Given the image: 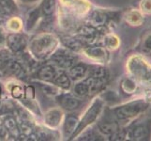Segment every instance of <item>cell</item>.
Masks as SVG:
<instances>
[{
  "mask_svg": "<svg viewBox=\"0 0 151 141\" xmlns=\"http://www.w3.org/2000/svg\"><path fill=\"white\" fill-rule=\"evenodd\" d=\"M129 69L135 78L145 85H151V66L140 56H132L129 61Z\"/></svg>",
  "mask_w": 151,
  "mask_h": 141,
  "instance_id": "cell-1",
  "label": "cell"
},
{
  "mask_svg": "<svg viewBox=\"0 0 151 141\" xmlns=\"http://www.w3.org/2000/svg\"><path fill=\"white\" fill-rule=\"evenodd\" d=\"M148 103L144 101L131 102L122 106H119L114 110L116 117L119 121H127L134 117L138 116L139 114L143 113L147 108Z\"/></svg>",
  "mask_w": 151,
  "mask_h": 141,
  "instance_id": "cell-2",
  "label": "cell"
},
{
  "mask_svg": "<svg viewBox=\"0 0 151 141\" xmlns=\"http://www.w3.org/2000/svg\"><path fill=\"white\" fill-rule=\"evenodd\" d=\"M101 108H102V102L101 101L96 100L94 103H93L92 106L86 111L84 118L82 119L81 122H79V125H78V128H77V133L82 131V129H84L86 125L90 124L94 121L97 119L98 115L100 114Z\"/></svg>",
  "mask_w": 151,
  "mask_h": 141,
  "instance_id": "cell-3",
  "label": "cell"
},
{
  "mask_svg": "<svg viewBox=\"0 0 151 141\" xmlns=\"http://www.w3.org/2000/svg\"><path fill=\"white\" fill-rule=\"evenodd\" d=\"M52 45H55V39L50 35L40 36L38 39H36L32 43V50L36 54H46L47 52L52 50Z\"/></svg>",
  "mask_w": 151,
  "mask_h": 141,
  "instance_id": "cell-4",
  "label": "cell"
},
{
  "mask_svg": "<svg viewBox=\"0 0 151 141\" xmlns=\"http://www.w3.org/2000/svg\"><path fill=\"white\" fill-rule=\"evenodd\" d=\"M7 41L9 47L13 52H20L27 46V39L21 34H10Z\"/></svg>",
  "mask_w": 151,
  "mask_h": 141,
  "instance_id": "cell-5",
  "label": "cell"
},
{
  "mask_svg": "<svg viewBox=\"0 0 151 141\" xmlns=\"http://www.w3.org/2000/svg\"><path fill=\"white\" fill-rule=\"evenodd\" d=\"M52 59H53V60L57 65L62 68H70L72 66V64H73V62H74L73 56L66 53V52H62V51L55 53Z\"/></svg>",
  "mask_w": 151,
  "mask_h": 141,
  "instance_id": "cell-6",
  "label": "cell"
},
{
  "mask_svg": "<svg viewBox=\"0 0 151 141\" xmlns=\"http://www.w3.org/2000/svg\"><path fill=\"white\" fill-rule=\"evenodd\" d=\"M58 103L66 110H74L80 106L81 102L71 95H62L58 98Z\"/></svg>",
  "mask_w": 151,
  "mask_h": 141,
  "instance_id": "cell-7",
  "label": "cell"
},
{
  "mask_svg": "<svg viewBox=\"0 0 151 141\" xmlns=\"http://www.w3.org/2000/svg\"><path fill=\"white\" fill-rule=\"evenodd\" d=\"M61 118L62 113L57 109H53V110H50L46 114L45 119L47 124H49L50 126H57L61 121Z\"/></svg>",
  "mask_w": 151,
  "mask_h": 141,
  "instance_id": "cell-8",
  "label": "cell"
},
{
  "mask_svg": "<svg viewBox=\"0 0 151 141\" xmlns=\"http://www.w3.org/2000/svg\"><path fill=\"white\" fill-rule=\"evenodd\" d=\"M86 53L92 59L97 60H103L106 57V51L101 47H90L86 50Z\"/></svg>",
  "mask_w": 151,
  "mask_h": 141,
  "instance_id": "cell-9",
  "label": "cell"
},
{
  "mask_svg": "<svg viewBox=\"0 0 151 141\" xmlns=\"http://www.w3.org/2000/svg\"><path fill=\"white\" fill-rule=\"evenodd\" d=\"M77 124H79V121H78V119L74 116H69L66 119V121L64 124V132L65 134H71L75 132Z\"/></svg>",
  "mask_w": 151,
  "mask_h": 141,
  "instance_id": "cell-10",
  "label": "cell"
},
{
  "mask_svg": "<svg viewBox=\"0 0 151 141\" xmlns=\"http://www.w3.org/2000/svg\"><path fill=\"white\" fill-rule=\"evenodd\" d=\"M55 68L49 65L42 67L38 72L39 78H40V79H42V80H46V81L52 80L55 77Z\"/></svg>",
  "mask_w": 151,
  "mask_h": 141,
  "instance_id": "cell-11",
  "label": "cell"
},
{
  "mask_svg": "<svg viewBox=\"0 0 151 141\" xmlns=\"http://www.w3.org/2000/svg\"><path fill=\"white\" fill-rule=\"evenodd\" d=\"M86 68L84 65H75L70 69V76L72 79H80L86 74Z\"/></svg>",
  "mask_w": 151,
  "mask_h": 141,
  "instance_id": "cell-12",
  "label": "cell"
},
{
  "mask_svg": "<svg viewBox=\"0 0 151 141\" xmlns=\"http://www.w3.org/2000/svg\"><path fill=\"white\" fill-rule=\"evenodd\" d=\"M127 22L132 25H140L143 22V17L137 10H132L127 15Z\"/></svg>",
  "mask_w": 151,
  "mask_h": 141,
  "instance_id": "cell-13",
  "label": "cell"
},
{
  "mask_svg": "<svg viewBox=\"0 0 151 141\" xmlns=\"http://www.w3.org/2000/svg\"><path fill=\"white\" fill-rule=\"evenodd\" d=\"M6 68H9V70L19 78H22V76H24V70L18 62H10V63L8 62Z\"/></svg>",
  "mask_w": 151,
  "mask_h": 141,
  "instance_id": "cell-14",
  "label": "cell"
},
{
  "mask_svg": "<svg viewBox=\"0 0 151 141\" xmlns=\"http://www.w3.org/2000/svg\"><path fill=\"white\" fill-rule=\"evenodd\" d=\"M0 7L7 13H12L17 10V7L12 0H0Z\"/></svg>",
  "mask_w": 151,
  "mask_h": 141,
  "instance_id": "cell-15",
  "label": "cell"
},
{
  "mask_svg": "<svg viewBox=\"0 0 151 141\" xmlns=\"http://www.w3.org/2000/svg\"><path fill=\"white\" fill-rule=\"evenodd\" d=\"M55 83L57 86L61 87L62 88H69L70 87V78L68 77L65 74H61L57 77H55Z\"/></svg>",
  "mask_w": 151,
  "mask_h": 141,
  "instance_id": "cell-16",
  "label": "cell"
},
{
  "mask_svg": "<svg viewBox=\"0 0 151 141\" xmlns=\"http://www.w3.org/2000/svg\"><path fill=\"white\" fill-rule=\"evenodd\" d=\"M55 0H44L42 3V12L46 15H51L55 12Z\"/></svg>",
  "mask_w": 151,
  "mask_h": 141,
  "instance_id": "cell-17",
  "label": "cell"
},
{
  "mask_svg": "<svg viewBox=\"0 0 151 141\" xmlns=\"http://www.w3.org/2000/svg\"><path fill=\"white\" fill-rule=\"evenodd\" d=\"M74 91L77 95L79 96H86L89 93V87H88L86 82H83V83H78L74 87Z\"/></svg>",
  "mask_w": 151,
  "mask_h": 141,
  "instance_id": "cell-18",
  "label": "cell"
},
{
  "mask_svg": "<svg viewBox=\"0 0 151 141\" xmlns=\"http://www.w3.org/2000/svg\"><path fill=\"white\" fill-rule=\"evenodd\" d=\"M63 43L64 44L69 47V48L72 49V50H79L82 46V43L79 40H76V39H73V38H66L63 40Z\"/></svg>",
  "mask_w": 151,
  "mask_h": 141,
  "instance_id": "cell-19",
  "label": "cell"
},
{
  "mask_svg": "<svg viewBox=\"0 0 151 141\" xmlns=\"http://www.w3.org/2000/svg\"><path fill=\"white\" fill-rule=\"evenodd\" d=\"M80 37L84 40H90V39H93L95 36L94 30L89 27H84L79 31Z\"/></svg>",
  "mask_w": 151,
  "mask_h": 141,
  "instance_id": "cell-20",
  "label": "cell"
},
{
  "mask_svg": "<svg viewBox=\"0 0 151 141\" xmlns=\"http://www.w3.org/2000/svg\"><path fill=\"white\" fill-rule=\"evenodd\" d=\"M100 130L101 132L106 134H110L112 133H114L116 130V126L114 123H109V122H105L100 124Z\"/></svg>",
  "mask_w": 151,
  "mask_h": 141,
  "instance_id": "cell-21",
  "label": "cell"
},
{
  "mask_svg": "<svg viewBox=\"0 0 151 141\" xmlns=\"http://www.w3.org/2000/svg\"><path fill=\"white\" fill-rule=\"evenodd\" d=\"M122 86H123V90L127 93H132L136 90V85H135V83L131 79H125Z\"/></svg>",
  "mask_w": 151,
  "mask_h": 141,
  "instance_id": "cell-22",
  "label": "cell"
},
{
  "mask_svg": "<svg viewBox=\"0 0 151 141\" xmlns=\"http://www.w3.org/2000/svg\"><path fill=\"white\" fill-rule=\"evenodd\" d=\"M105 16L101 13V12H94L92 14V16H91V21H92V23L93 24H95V25H102L104 22H105Z\"/></svg>",
  "mask_w": 151,
  "mask_h": 141,
  "instance_id": "cell-23",
  "label": "cell"
},
{
  "mask_svg": "<svg viewBox=\"0 0 151 141\" xmlns=\"http://www.w3.org/2000/svg\"><path fill=\"white\" fill-rule=\"evenodd\" d=\"M147 127L145 126V125H141V126H138L134 129V137L136 139H141L143 138L144 137H145V134H147Z\"/></svg>",
  "mask_w": 151,
  "mask_h": 141,
  "instance_id": "cell-24",
  "label": "cell"
},
{
  "mask_svg": "<svg viewBox=\"0 0 151 141\" xmlns=\"http://www.w3.org/2000/svg\"><path fill=\"white\" fill-rule=\"evenodd\" d=\"M105 44L110 48H116L119 44L118 39L114 36H108L105 40Z\"/></svg>",
  "mask_w": 151,
  "mask_h": 141,
  "instance_id": "cell-25",
  "label": "cell"
},
{
  "mask_svg": "<svg viewBox=\"0 0 151 141\" xmlns=\"http://www.w3.org/2000/svg\"><path fill=\"white\" fill-rule=\"evenodd\" d=\"M141 9L144 13L151 14V0H142Z\"/></svg>",
  "mask_w": 151,
  "mask_h": 141,
  "instance_id": "cell-26",
  "label": "cell"
},
{
  "mask_svg": "<svg viewBox=\"0 0 151 141\" xmlns=\"http://www.w3.org/2000/svg\"><path fill=\"white\" fill-rule=\"evenodd\" d=\"M143 50L145 53H151V34L147 36L143 41Z\"/></svg>",
  "mask_w": 151,
  "mask_h": 141,
  "instance_id": "cell-27",
  "label": "cell"
},
{
  "mask_svg": "<svg viewBox=\"0 0 151 141\" xmlns=\"http://www.w3.org/2000/svg\"><path fill=\"white\" fill-rule=\"evenodd\" d=\"M6 126L7 129L10 133H14V132H17V127H16V123L13 121L12 119H9L8 121H6Z\"/></svg>",
  "mask_w": 151,
  "mask_h": 141,
  "instance_id": "cell-28",
  "label": "cell"
},
{
  "mask_svg": "<svg viewBox=\"0 0 151 141\" xmlns=\"http://www.w3.org/2000/svg\"><path fill=\"white\" fill-rule=\"evenodd\" d=\"M12 96L13 97H15V98H20L21 96H22V94H23V90L19 86H15L12 88Z\"/></svg>",
  "mask_w": 151,
  "mask_h": 141,
  "instance_id": "cell-29",
  "label": "cell"
},
{
  "mask_svg": "<svg viewBox=\"0 0 151 141\" xmlns=\"http://www.w3.org/2000/svg\"><path fill=\"white\" fill-rule=\"evenodd\" d=\"M25 95L28 99H33L35 96V93H34V87H27V90H25Z\"/></svg>",
  "mask_w": 151,
  "mask_h": 141,
  "instance_id": "cell-30",
  "label": "cell"
},
{
  "mask_svg": "<svg viewBox=\"0 0 151 141\" xmlns=\"http://www.w3.org/2000/svg\"><path fill=\"white\" fill-rule=\"evenodd\" d=\"M3 41H4V37H3L2 33L0 32V44H2V43H3Z\"/></svg>",
  "mask_w": 151,
  "mask_h": 141,
  "instance_id": "cell-31",
  "label": "cell"
},
{
  "mask_svg": "<svg viewBox=\"0 0 151 141\" xmlns=\"http://www.w3.org/2000/svg\"><path fill=\"white\" fill-rule=\"evenodd\" d=\"M21 1H24V2L28 3V2H34V1H37V0H21Z\"/></svg>",
  "mask_w": 151,
  "mask_h": 141,
  "instance_id": "cell-32",
  "label": "cell"
},
{
  "mask_svg": "<svg viewBox=\"0 0 151 141\" xmlns=\"http://www.w3.org/2000/svg\"><path fill=\"white\" fill-rule=\"evenodd\" d=\"M0 95H1V88H0Z\"/></svg>",
  "mask_w": 151,
  "mask_h": 141,
  "instance_id": "cell-33",
  "label": "cell"
}]
</instances>
